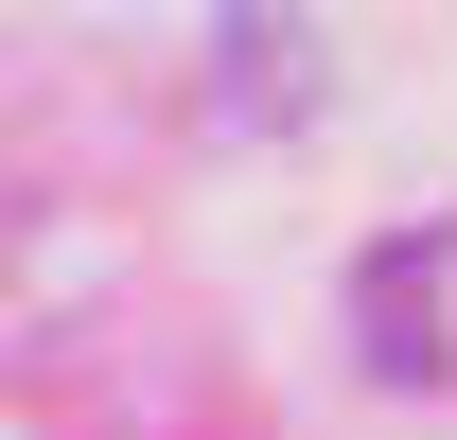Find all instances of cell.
Wrapping results in <instances>:
<instances>
[{
  "label": "cell",
  "instance_id": "6da1fadb",
  "mask_svg": "<svg viewBox=\"0 0 457 440\" xmlns=\"http://www.w3.org/2000/svg\"><path fill=\"white\" fill-rule=\"evenodd\" d=\"M440 265H457V212H404L370 265H352V352H370V387H440Z\"/></svg>",
  "mask_w": 457,
  "mask_h": 440
},
{
  "label": "cell",
  "instance_id": "7a4b0ae2",
  "mask_svg": "<svg viewBox=\"0 0 457 440\" xmlns=\"http://www.w3.org/2000/svg\"><path fill=\"white\" fill-rule=\"evenodd\" d=\"M317 18H212V54H194V123L212 141H264V123H299L317 106Z\"/></svg>",
  "mask_w": 457,
  "mask_h": 440
}]
</instances>
